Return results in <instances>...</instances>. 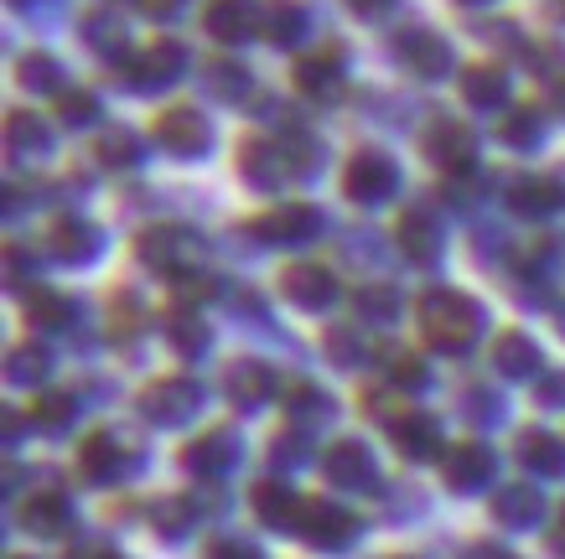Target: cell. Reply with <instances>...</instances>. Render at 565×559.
<instances>
[{"label":"cell","instance_id":"38","mask_svg":"<svg viewBox=\"0 0 565 559\" xmlns=\"http://www.w3.org/2000/svg\"><path fill=\"white\" fill-rule=\"evenodd\" d=\"M42 373H47V353H42V347H17V353H11V378H17V384H32Z\"/></svg>","mask_w":565,"mask_h":559},{"label":"cell","instance_id":"27","mask_svg":"<svg viewBox=\"0 0 565 559\" xmlns=\"http://www.w3.org/2000/svg\"><path fill=\"white\" fill-rule=\"evenodd\" d=\"M462 94H467V104L493 109V104L509 99V84H503V73H498V68H467L462 73Z\"/></svg>","mask_w":565,"mask_h":559},{"label":"cell","instance_id":"42","mask_svg":"<svg viewBox=\"0 0 565 559\" xmlns=\"http://www.w3.org/2000/svg\"><path fill=\"white\" fill-rule=\"evenodd\" d=\"M63 125H88L94 119V94H63Z\"/></svg>","mask_w":565,"mask_h":559},{"label":"cell","instance_id":"32","mask_svg":"<svg viewBox=\"0 0 565 559\" xmlns=\"http://www.w3.org/2000/svg\"><path fill=\"white\" fill-rule=\"evenodd\" d=\"M394 311H399V301H394L390 286H363L359 290V316H369V322H394Z\"/></svg>","mask_w":565,"mask_h":559},{"label":"cell","instance_id":"2","mask_svg":"<svg viewBox=\"0 0 565 559\" xmlns=\"http://www.w3.org/2000/svg\"><path fill=\"white\" fill-rule=\"evenodd\" d=\"M296 534L307 544H317V549H348V544L359 539V518L348 508H338V503H327V497H307Z\"/></svg>","mask_w":565,"mask_h":559},{"label":"cell","instance_id":"19","mask_svg":"<svg viewBox=\"0 0 565 559\" xmlns=\"http://www.w3.org/2000/svg\"><path fill=\"white\" fill-rule=\"evenodd\" d=\"M182 461H188V472H203V476H218L228 461H234V441L223 436V430H213V436H203V441H192L188 451H182Z\"/></svg>","mask_w":565,"mask_h":559},{"label":"cell","instance_id":"3","mask_svg":"<svg viewBox=\"0 0 565 559\" xmlns=\"http://www.w3.org/2000/svg\"><path fill=\"white\" fill-rule=\"evenodd\" d=\"M343 186H348V197H353V203L374 207V203H384V197H394L399 171H394V161L384 151H363V155H353V161H348Z\"/></svg>","mask_w":565,"mask_h":559},{"label":"cell","instance_id":"47","mask_svg":"<svg viewBox=\"0 0 565 559\" xmlns=\"http://www.w3.org/2000/svg\"><path fill=\"white\" fill-rule=\"evenodd\" d=\"M540 399H545V405H555V409L565 405V373H550L545 384H540Z\"/></svg>","mask_w":565,"mask_h":559},{"label":"cell","instance_id":"12","mask_svg":"<svg viewBox=\"0 0 565 559\" xmlns=\"http://www.w3.org/2000/svg\"><path fill=\"white\" fill-rule=\"evenodd\" d=\"M21 524H26V534H63V528L73 524L68 497H63V492H52V487H36L32 503L21 508Z\"/></svg>","mask_w":565,"mask_h":559},{"label":"cell","instance_id":"52","mask_svg":"<svg viewBox=\"0 0 565 559\" xmlns=\"http://www.w3.org/2000/svg\"><path fill=\"white\" fill-rule=\"evenodd\" d=\"M73 559H78V555H73ZM84 559H120V555H84Z\"/></svg>","mask_w":565,"mask_h":559},{"label":"cell","instance_id":"5","mask_svg":"<svg viewBox=\"0 0 565 559\" xmlns=\"http://www.w3.org/2000/svg\"><path fill=\"white\" fill-rule=\"evenodd\" d=\"M198 384L192 378H161V384H151L146 389V399H140V409H146V420L156 424H182L198 409Z\"/></svg>","mask_w":565,"mask_h":559},{"label":"cell","instance_id":"50","mask_svg":"<svg viewBox=\"0 0 565 559\" xmlns=\"http://www.w3.org/2000/svg\"><path fill=\"white\" fill-rule=\"evenodd\" d=\"M353 6H359V11H384L390 0H353Z\"/></svg>","mask_w":565,"mask_h":559},{"label":"cell","instance_id":"49","mask_svg":"<svg viewBox=\"0 0 565 559\" xmlns=\"http://www.w3.org/2000/svg\"><path fill=\"white\" fill-rule=\"evenodd\" d=\"M550 544L565 555V503H561V513H555V534H550Z\"/></svg>","mask_w":565,"mask_h":559},{"label":"cell","instance_id":"24","mask_svg":"<svg viewBox=\"0 0 565 559\" xmlns=\"http://www.w3.org/2000/svg\"><path fill=\"white\" fill-rule=\"evenodd\" d=\"M399 52H405V63H411V68L420 73V78H441L446 63H451L441 42H436V36H426V32L405 36V42H399Z\"/></svg>","mask_w":565,"mask_h":559},{"label":"cell","instance_id":"21","mask_svg":"<svg viewBox=\"0 0 565 559\" xmlns=\"http://www.w3.org/2000/svg\"><path fill=\"white\" fill-rule=\"evenodd\" d=\"M493 363H498L503 373L524 378V373H540V347H534V342L524 337V332H509V337H498Z\"/></svg>","mask_w":565,"mask_h":559},{"label":"cell","instance_id":"40","mask_svg":"<svg viewBox=\"0 0 565 559\" xmlns=\"http://www.w3.org/2000/svg\"><path fill=\"white\" fill-rule=\"evenodd\" d=\"M503 140H509V146H534V140H540V119H534L530 109L509 115L503 119Z\"/></svg>","mask_w":565,"mask_h":559},{"label":"cell","instance_id":"25","mask_svg":"<svg viewBox=\"0 0 565 559\" xmlns=\"http://www.w3.org/2000/svg\"><path fill=\"white\" fill-rule=\"evenodd\" d=\"M6 146H11V155H42L47 151V125L36 115H11L6 119Z\"/></svg>","mask_w":565,"mask_h":559},{"label":"cell","instance_id":"22","mask_svg":"<svg viewBox=\"0 0 565 559\" xmlns=\"http://www.w3.org/2000/svg\"><path fill=\"white\" fill-rule=\"evenodd\" d=\"M509 203H514V213H524V218H545V213L561 207V192H555L550 182H540V176H519Z\"/></svg>","mask_w":565,"mask_h":559},{"label":"cell","instance_id":"4","mask_svg":"<svg viewBox=\"0 0 565 559\" xmlns=\"http://www.w3.org/2000/svg\"><path fill=\"white\" fill-rule=\"evenodd\" d=\"M322 472H327V482H332V487H353V492H374V482H379L374 461H369V445H359V441L327 445Z\"/></svg>","mask_w":565,"mask_h":559},{"label":"cell","instance_id":"11","mask_svg":"<svg viewBox=\"0 0 565 559\" xmlns=\"http://www.w3.org/2000/svg\"><path fill=\"white\" fill-rule=\"evenodd\" d=\"M223 389H228V399L239 409H255L275 394V373L265 368V363H234L228 378H223Z\"/></svg>","mask_w":565,"mask_h":559},{"label":"cell","instance_id":"29","mask_svg":"<svg viewBox=\"0 0 565 559\" xmlns=\"http://www.w3.org/2000/svg\"><path fill=\"white\" fill-rule=\"evenodd\" d=\"M177 68H182V47L177 42H156L151 52H146V63H140V84H172Z\"/></svg>","mask_w":565,"mask_h":559},{"label":"cell","instance_id":"13","mask_svg":"<svg viewBox=\"0 0 565 559\" xmlns=\"http://www.w3.org/2000/svg\"><path fill=\"white\" fill-rule=\"evenodd\" d=\"M280 290H286V301L307 305V311H317V305H327L332 295H338L332 275L317 270V265H296V270H286L280 275Z\"/></svg>","mask_w":565,"mask_h":559},{"label":"cell","instance_id":"16","mask_svg":"<svg viewBox=\"0 0 565 559\" xmlns=\"http://www.w3.org/2000/svg\"><path fill=\"white\" fill-rule=\"evenodd\" d=\"M188 255H192V234H182V228H151L140 238V259L161 265V270H182Z\"/></svg>","mask_w":565,"mask_h":559},{"label":"cell","instance_id":"23","mask_svg":"<svg viewBox=\"0 0 565 559\" xmlns=\"http://www.w3.org/2000/svg\"><path fill=\"white\" fill-rule=\"evenodd\" d=\"M399 244H405V255L415 259V265H430L436 259V223H430V213H405V223H399Z\"/></svg>","mask_w":565,"mask_h":559},{"label":"cell","instance_id":"48","mask_svg":"<svg viewBox=\"0 0 565 559\" xmlns=\"http://www.w3.org/2000/svg\"><path fill=\"white\" fill-rule=\"evenodd\" d=\"M140 6H146L151 17H172V11H177V0H140Z\"/></svg>","mask_w":565,"mask_h":559},{"label":"cell","instance_id":"45","mask_svg":"<svg viewBox=\"0 0 565 559\" xmlns=\"http://www.w3.org/2000/svg\"><path fill=\"white\" fill-rule=\"evenodd\" d=\"M26 84L32 88H57V63H52V57H26Z\"/></svg>","mask_w":565,"mask_h":559},{"label":"cell","instance_id":"10","mask_svg":"<svg viewBox=\"0 0 565 559\" xmlns=\"http://www.w3.org/2000/svg\"><path fill=\"white\" fill-rule=\"evenodd\" d=\"M301 508H307V497H296L291 487H280V482H259L255 487V513H259V524H270V528H301Z\"/></svg>","mask_w":565,"mask_h":559},{"label":"cell","instance_id":"7","mask_svg":"<svg viewBox=\"0 0 565 559\" xmlns=\"http://www.w3.org/2000/svg\"><path fill=\"white\" fill-rule=\"evenodd\" d=\"M493 482V451L488 445H451V456H446V487L451 492H478Z\"/></svg>","mask_w":565,"mask_h":559},{"label":"cell","instance_id":"20","mask_svg":"<svg viewBox=\"0 0 565 559\" xmlns=\"http://www.w3.org/2000/svg\"><path fill=\"white\" fill-rule=\"evenodd\" d=\"M99 249V234H94V223H78V218H63L52 228V255L57 259H88Z\"/></svg>","mask_w":565,"mask_h":559},{"label":"cell","instance_id":"8","mask_svg":"<svg viewBox=\"0 0 565 559\" xmlns=\"http://www.w3.org/2000/svg\"><path fill=\"white\" fill-rule=\"evenodd\" d=\"M472 130L467 125H457V119H441V125H430V136H426V155L436 161V166L446 171H467L472 166Z\"/></svg>","mask_w":565,"mask_h":559},{"label":"cell","instance_id":"28","mask_svg":"<svg viewBox=\"0 0 565 559\" xmlns=\"http://www.w3.org/2000/svg\"><path fill=\"white\" fill-rule=\"evenodd\" d=\"M239 171L255 186H275V182H280V171H286V155H275L270 146H259V140H255V146H244V151H239Z\"/></svg>","mask_w":565,"mask_h":559},{"label":"cell","instance_id":"17","mask_svg":"<svg viewBox=\"0 0 565 559\" xmlns=\"http://www.w3.org/2000/svg\"><path fill=\"white\" fill-rule=\"evenodd\" d=\"M519 461L534 466L540 476H561L565 472V445L555 441V436H545V430H524V436H519Z\"/></svg>","mask_w":565,"mask_h":559},{"label":"cell","instance_id":"36","mask_svg":"<svg viewBox=\"0 0 565 559\" xmlns=\"http://www.w3.org/2000/svg\"><path fill=\"white\" fill-rule=\"evenodd\" d=\"M265 17H270V36H275V42H291V36H301V6L270 0V6H265Z\"/></svg>","mask_w":565,"mask_h":559},{"label":"cell","instance_id":"46","mask_svg":"<svg viewBox=\"0 0 565 559\" xmlns=\"http://www.w3.org/2000/svg\"><path fill=\"white\" fill-rule=\"evenodd\" d=\"M270 461L275 466H296V461H301V441H296V436H280V441L270 445Z\"/></svg>","mask_w":565,"mask_h":559},{"label":"cell","instance_id":"44","mask_svg":"<svg viewBox=\"0 0 565 559\" xmlns=\"http://www.w3.org/2000/svg\"><path fill=\"white\" fill-rule=\"evenodd\" d=\"M207 559H259V549L244 539H213L207 544Z\"/></svg>","mask_w":565,"mask_h":559},{"label":"cell","instance_id":"15","mask_svg":"<svg viewBox=\"0 0 565 559\" xmlns=\"http://www.w3.org/2000/svg\"><path fill=\"white\" fill-rule=\"evenodd\" d=\"M540 508H545V503H540V492L524 487V482H519V487H498L493 492L498 528H534L540 524Z\"/></svg>","mask_w":565,"mask_h":559},{"label":"cell","instance_id":"18","mask_svg":"<svg viewBox=\"0 0 565 559\" xmlns=\"http://www.w3.org/2000/svg\"><path fill=\"white\" fill-rule=\"evenodd\" d=\"M394 441H399V451L411 461H426L436 456V445H441V430H436V420H426V415H405V420H394Z\"/></svg>","mask_w":565,"mask_h":559},{"label":"cell","instance_id":"9","mask_svg":"<svg viewBox=\"0 0 565 559\" xmlns=\"http://www.w3.org/2000/svg\"><path fill=\"white\" fill-rule=\"evenodd\" d=\"M156 140L172 155H192L207 146V125L198 109H167V115L156 119Z\"/></svg>","mask_w":565,"mask_h":559},{"label":"cell","instance_id":"31","mask_svg":"<svg viewBox=\"0 0 565 559\" xmlns=\"http://www.w3.org/2000/svg\"><path fill=\"white\" fill-rule=\"evenodd\" d=\"M286 409H291L296 424H311V420H327V415H332V399H322V394L307 389V384H296V389L286 394Z\"/></svg>","mask_w":565,"mask_h":559},{"label":"cell","instance_id":"37","mask_svg":"<svg viewBox=\"0 0 565 559\" xmlns=\"http://www.w3.org/2000/svg\"><path fill=\"white\" fill-rule=\"evenodd\" d=\"M390 378L405 389H426V363L415 353H390Z\"/></svg>","mask_w":565,"mask_h":559},{"label":"cell","instance_id":"53","mask_svg":"<svg viewBox=\"0 0 565 559\" xmlns=\"http://www.w3.org/2000/svg\"><path fill=\"white\" fill-rule=\"evenodd\" d=\"M561 326H565V322H561Z\"/></svg>","mask_w":565,"mask_h":559},{"label":"cell","instance_id":"51","mask_svg":"<svg viewBox=\"0 0 565 559\" xmlns=\"http://www.w3.org/2000/svg\"><path fill=\"white\" fill-rule=\"evenodd\" d=\"M472 559H514V555H503V549H478Z\"/></svg>","mask_w":565,"mask_h":559},{"label":"cell","instance_id":"6","mask_svg":"<svg viewBox=\"0 0 565 559\" xmlns=\"http://www.w3.org/2000/svg\"><path fill=\"white\" fill-rule=\"evenodd\" d=\"M317 228H322V218H317V207H307V203H286L255 223V234L265 238V244H307V238H317Z\"/></svg>","mask_w":565,"mask_h":559},{"label":"cell","instance_id":"34","mask_svg":"<svg viewBox=\"0 0 565 559\" xmlns=\"http://www.w3.org/2000/svg\"><path fill=\"white\" fill-rule=\"evenodd\" d=\"M32 322H42V326H68L73 322V301L52 295V290H36V295H32Z\"/></svg>","mask_w":565,"mask_h":559},{"label":"cell","instance_id":"1","mask_svg":"<svg viewBox=\"0 0 565 559\" xmlns=\"http://www.w3.org/2000/svg\"><path fill=\"white\" fill-rule=\"evenodd\" d=\"M478 322H482V311L467 295H457V290H430L426 301H420V326L446 353H467L478 342Z\"/></svg>","mask_w":565,"mask_h":559},{"label":"cell","instance_id":"30","mask_svg":"<svg viewBox=\"0 0 565 559\" xmlns=\"http://www.w3.org/2000/svg\"><path fill=\"white\" fill-rule=\"evenodd\" d=\"M296 84L307 88V94H327V88L338 84V52H322V57H307V63L296 68Z\"/></svg>","mask_w":565,"mask_h":559},{"label":"cell","instance_id":"39","mask_svg":"<svg viewBox=\"0 0 565 559\" xmlns=\"http://www.w3.org/2000/svg\"><path fill=\"white\" fill-rule=\"evenodd\" d=\"M99 161L104 166H130V161H136V136H125V130L104 136L99 140Z\"/></svg>","mask_w":565,"mask_h":559},{"label":"cell","instance_id":"26","mask_svg":"<svg viewBox=\"0 0 565 559\" xmlns=\"http://www.w3.org/2000/svg\"><path fill=\"white\" fill-rule=\"evenodd\" d=\"M207 32L223 36V42L249 36V6H244V0H213V6H207Z\"/></svg>","mask_w":565,"mask_h":559},{"label":"cell","instance_id":"41","mask_svg":"<svg viewBox=\"0 0 565 559\" xmlns=\"http://www.w3.org/2000/svg\"><path fill=\"white\" fill-rule=\"evenodd\" d=\"M213 275H198V270H177V295H182V301H207V295H213Z\"/></svg>","mask_w":565,"mask_h":559},{"label":"cell","instance_id":"43","mask_svg":"<svg viewBox=\"0 0 565 559\" xmlns=\"http://www.w3.org/2000/svg\"><path fill=\"white\" fill-rule=\"evenodd\" d=\"M327 353L338 357V368H353L359 363V342H353V332H327Z\"/></svg>","mask_w":565,"mask_h":559},{"label":"cell","instance_id":"14","mask_svg":"<svg viewBox=\"0 0 565 559\" xmlns=\"http://www.w3.org/2000/svg\"><path fill=\"white\" fill-rule=\"evenodd\" d=\"M120 466H125V456H120V441L115 436H88L84 445H78V476L84 482H115L120 476Z\"/></svg>","mask_w":565,"mask_h":559},{"label":"cell","instance_id":"35","mask_svg":"<svg viewBox=\"0 0 565 559\" xmlns=\"http://www.w3.org/2000/svg\"><path fill=\"white\" fill-rule=\"evenodd\" d=\"M32 420L42 424V430H63V424L73 420V399H68V394H47V399H36Z\"/></svg>","mask_w":565,"mask_h":559},{"label":"cell","instance_id":"33","mask_svg":"<svg viewBox=\"0 0 565 559\" xmlns=\"http://www.w3.org/2000/svg\"><path fill=\"white\" fill-rule=\"evenodd\" d=\"M167 337L177 342V353H203L207 332H203V322H192L188 311H177V316H167Z\"/></svg>","mask_w":565,"mask_h":559}]
</instances>
